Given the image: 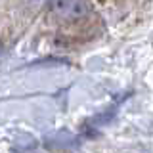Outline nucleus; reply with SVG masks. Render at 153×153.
Returning a JSON list of instances; mask_svg holds the SVG:
<instances>
[{
	"label": "nucleus",
	"mask_w": 153,
	"mask_h": 153,
	"mask_svg": "<svg viewBox=\"0 0 153 153\" xmlns=\"http://www.w3.org/2000/svg\"><path fill=\"white\" fill-rule=\"evenodd\" d=\"M0 50H2V46H0Z\"/></svg>",
	"instance_id": "2"
},
{
	"label": "nucleus",
	"mask_w": 153,
	"mask_h": 153,
	"mask_svg": "<svg viewBox=\"0 0 153 153\" xmlns=\"http://www.w3.org/2000/svg\"><path fill=\"white\" fill-rule=\"evenodd\" d=\"M50 10L59 19L65 21H76L90 13V4L86 0H52Z\"/></svg>",
	"instance_id": "1"
}]
</instances>
